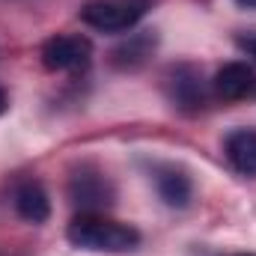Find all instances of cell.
Here are the masks:
<instances>
[{
  "mask_svg": "<svg viewBox=\"0 0 256 256\" xmlns=\"http://www.w3.org/2000/svg\"><path fill=\"white\" fill-rule=\"evenodd\" d=\"M66 238L92 254H131L140 248V232L128 224L104 218L102 212H80L66 230Z\"/></svg>",
  "mask_w": 256,
  "mask_h": 256,
  "instance_id": "1",
  "label": "cell"
},
{
  "mask_svg": "<svg viewBox=\"0 0 256 256\" xmlns=\"http://www.w3.org/2000/svg\"><path fill=\"white\" fill-rule=\"evenodd\" d=\"M143 12H146V0H90L80 9V18L96 30L122 33L143 18Z\"/></svg>",
  "mask_w": 256,
  "mask_h": 256,
  "instance_id": "2",
  "label": "cell"
},
{
  "mask_svg": "<svg viewBox=\"0 0 256 256\" xmlns=\"http://www.w3.org/2000/svg\"><path fill=\"white\" fill-rule=\"evenodd\" d=\"M114 196H116V191H114L110 179L102 170L90 167V164L74 170L72 179H68V200L80 212H102L114 202Z\"/></svg>",
  "mask_w": 256,
  "mask_h": 256,
  "instance_id": "3",
  "label": "cell"
},
{
  "mask_svg": "<svg viewBox=\"0 0 256 256\" xmlns=\"http://www.w3.org/2000/svg\"><path fill=\"white\" fill-rule=\"evenodd\" d=\"M92 60V42L80 33L51 36L42 45V66L48 72H80Z\"/></svg>",
  "mask_w": 256,
  "mask_h": 256,
  "instance_id": "4",
  "label": "cell"
},
{
  "mask_svg": "<svg viewBox=\"0 0 256 256\" xmlns=\"http://www.w3.org/2000/svg\"><path fill=\"white\" fill-rule=\"evenodd\" d=\"M256 86V74L248 63H226L214 74V92L224 102H238L244 96H250Z\"/></svg>",
  "mask_w": 256,
  "mask_h": 256,
  "instance_id": "5",
  "label": "cell"
},
{
  "mask_svg": "<svg viewBox=\"0 0 256 256\" xmlns=\"http://www.w3.org/2000/svg\"><path fill=\"white\" fill-rule=\"evenodd\" d=\"M226 161L242 176H256V128H236L224 140Z\"/></svg>",
  "mask_w": 256,
  "mask_h": 256,
  "instance_id": "6",
  "label": "cell"
},
{
  "mask_svg": "<svg viewBox=\"0 0 256 256\" xmlns=\"http://www.w3.org/2000/svg\"><path fill=\"white\" fill-rule=\"evenodd\" d=\"M155 188H158V196L170 208H185L191 202V179L176 167H158L155 170Z\"/></svg>",
  "mask_w": 256,
  "mask_h": 256,
  "instance_id": "7",
  "label": "cell"
},
{
  "mask_svg": "<svg viewBox=\"0 0 256 256\" xmlns=\"http://www.w3.org/2000/svg\"><path fill=\"white\" fill-rule=\"evenodd\" d=\"M15 212L30 224H45L51 214V200L39 182H24L15 191Z\"/></svg>",
  "mask_w": 256,
  "mask_h": 256,
  "instance_id": "8",
  "label": "cell"
},
{
  "mask_svg": "<svg viewBox=\"0 0 256 256\" xmlns=\"http://www.w3.org/2000/svg\"><path fill=\"white\" fill-rule=\"evenodd\" d=\"M155 48V36L152 33H131L126 42L114 51V63L120 68H137L146 63V57H152Z\"/></svg>",
  "mask_w": 256,
  "mask_h": 256,
  "instance_id": "9",
  "label": "cell"
},
{
  "mask_svg": "<svg viewBox=\"0 0 256 256\" xmlns=\"http://www.w3.org/2000/svg\"><path fill=\"white\" fill-rule=\"evenodd\" d=\"M202 98V90H200V78L194 68H176L173 74V102L179 104H200Z\"/></svg>",
  "mask_w": 256,
  "mask_h": 256,
  "instance_id": "10",
  "label": "cell"
},
{
  "mask_svg": "<svg viewBox=\"0 0 256 256\" xmlns=\"http://www.w3.org/2000/svg\"><path fill=\"white\" fill-rule=\"evenodd\" d=\"M238 48H242L248 57L256 60V33H250V36H238Z\"/></svg>",
  "mask_w": 256,
  "mask_h": 256,
  "instance_id": "11",
  "label": "cell"
},
{
  "mask_svg": "<svg viewBox=\"0 0 256 256\" xmlns=\"http://www.w3.org/2000/svg\"><path fill=\"white\" fill-rule=\"evenodd\" d=\"M6 108H9V98H6V92H3V90H0V116H3V114H6Z\"/></svg>",
  "mask_w": 256,
  "mask_h": 256,
  "instance_id": "12",
  "label": "cell"
},
{
  "mask_svg": "<svg viewBox=\"0 0 256 256\" xmlns=\"http://www.w3.org/2000/svg\"><path fill=\"white\" fill-rule=\"evenodd\" d=\"M242 9H256V0H236Z\"/></svg>",
  "mask_w": 256,
  "mask_h": 256,
  "instance_id": "13",
  "label": "cell"
}]
</instances>
